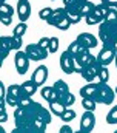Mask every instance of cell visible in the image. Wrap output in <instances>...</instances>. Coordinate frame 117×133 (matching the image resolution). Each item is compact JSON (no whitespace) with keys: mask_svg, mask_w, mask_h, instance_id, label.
<instances>
[{"mask_svg":"<svg viewBox=\"0 0 117 133\" xmlns=\"http://www.w3.org/2000/svg\"><path fill=\"white\" fill-rule=\"evenodd\" d=\"M51 110L43 107L40 102H32L28 107H16L14 132L40 133L46 130V125L51 124Z\"/></svg>","mask_w":117,"mask_h":133,"instance_id":"obj_1","label":"cell"},{"mask_svg":"<svg viewBox=\"0 0 117 133\" xmlns=\"http://www.w3.org/2000/svg\"><path fill=\"white\" fill-rule=\"evenodd\" d=\"M99 40H102V43L117 45V19L103 20L99 25Z\"/></svg>","mask_w":117,"mask_h":133,"instance_id":"obj_2","label":"cell"},{"mask_svg":"<svg viewBox=\"0 0 117 133\" xmlns=\"http://www.w3.org/2000/svg\"><path fill=\"white\" fill-rule=\"evenodd\" d=\"M116 90H113L106 82H99L97 84V88H96V93L92 96V99L96 101L97 104H103V105H111L114 102L116 98Z\"/></svg>","mask_w":117,"mask_h":133,"instance_id":"obj_3","label":"cell"},{"mask_svg":"<svg viewBox=\"0 0 117 133\" xmlns=\"http://www.w3.org/2000/svg\"><path fill=\"white\" fill-rule=\"evenodd\" d=\"M46 23L51 25V26H56V28L62 30V31L68 30L69 25H71V20H69V17H68L66 8H65V6H63V8H56V9L53 11L51 17L46 20Z\"/></svg>","mask_w":117,"mask_h":133,"instance_id":"obj_4","label":"cell"},{"mask_svg":"<svg viewBox=\"0 0 117 133\" xmlns=\"http://www.w3.org/2000/svg\"><path fill=\"white\" fill-rule=\"evenodd\" d=\"M53 87H54V90H56V93H57L58 101H60V102H63L66 107L74 105V102H76V96L71 93L68 84H66L63 79H57V81L54 82Z\"/></svg>","mask_w":117,"mask_h":133,"instance_id":"obj_5","label":"cell"},{"mask_svg":"<svg viewBox=\"0 0 117 133\" xmlns=\"http://www.w3.org/2000/svg\"><path fill=\"white\" fill-rule=\"evenodd\" d=\"M117 54V46L114 43H103L102 50L97 54V59L102 65H109L111 62H114Z\"/></svg>","mask_w":117,"mask_h":133,"instance_id":"obj_6","label":"cell"},{"mask_svg":"<svg viewBox=\"0 0 117 133\" xmlns=\"http://www.w3.org/2000/svg\"><path fill=\"white\" fill-rule=\"evenodd\" d=\"M97 59V56H94L92 53H91V50H88V48H83L77 56H76V73H82V70H83V66H88L91 65L94 61Z\"/></svg>","mask_w":117,"mask_h":133,"instance_id":"obj_7","label":"cell"},{"mask_svg":"<svg viewBox=\"0 0 117 133\" xmlns=\"http://www.w3.org/2000/svg\"><path fill=\"white\" fill-rule=\"evenodd\" d=\"M100 66H102V64L99 62V59H96L91 65L83 66L80 76H82L86 82H96V84H99V82H100V79H99V70H100Z\"/></svg>","mask_w":117,"mask_h":133,"instance_id":"obj_8","label":"cell"},{"mask_svg":"<svg viewBox=\"0 0 117 133\" xmlns=\"http://www.w3.org/2000/svg\"><path fill=\"white\" fill-rule=\"evenodd\" d=\"M58 64H60V68H62V71H63L65 74H72V73H76V56H72L68 50L60 54Z\"/></svg>","mask_w":117,"mask_h":133,"instance_id":"obj_9","label":"cell"},{"mask_svg":"<svg viewBox=\"0 0 117 133\" xmlns=\"http://www.w3.org/2000/svg\"><path fill=\"white\" fill-rule=\"evenodd\" d=\"M25 51H26V54L29 56V59H31V61H37V62H39V61L46 59V57H48V54H49V50H48V48L40 46L39 43H29V45H26Z\"/></svg>","mask_w":117,"mask_h":133,"instance_id":"obj_10","label":"cell"},{"mask_svg":"<svg viewBox=\"0 0 117 133\" xmlns=\"http://www.w3.org/2000/svg\"><path fill=\"white\" fill-rule=\"evenodd\" d=\"M22 95H25L22 85H17V84L9 85L8 87V91H6V105L17 107L19 105V99L22 98Z\"/></svg>","mask_w":117,"mask_h":133,"instance_id":"obj_11","label":"cell"},{"mask_svg":"<svg viewBox=\"0 0 117 133\" xmlns=\"http://www.w3.org/2000/svg\"><path fill=\"white\" fill-rule=\"evenodd\" d=\"M29 56L26 54V51H16V56H14V64H16V70L19 74H25L29 68Z\"/></svg>","mask_w":117,"mask_h":133,"instance_id":"obj_12","label":"cell"},{"mask_svg":"<svg viewBox=\"0 0 117 133\" xmlns=\"http://www.w3.org/2000/svg\"><path fill=\"white\" fill-rule=\"evenodd\" d=\"M94 125H96V116H94V111H91V110H85V113L82 115V119H80V125H79L80 132H85V133L92 132Z\"/></svg>","mask_w":117,"mask_h":133,"instance_id":"obj_13","label":"cell"},{"mask_svg":"<svg viewBox=\"0 0 117 133\" xmlns=\"http://www.w3.org/2000/svg\"><path fill=\"white\" fill-rule=\"evenodd\" d=\"M76 40H77L83 48H88V50L96 48L97 43H99V39H97L94 34H91V33H80L77 37H76Z\"/></svg>","mask_w":117,"mask_h":133,"instance_id":"obj_14","label":"cell"},{"mask_svg":"<svg viewBox=\"0 0 117 133\" xmlns=\"http://www.w3.org/2000/svg\"><path fill=\"white\" fill-rule=\"evenodd\" d=\"M48 74H49V73H48V66L46 65H39L34 70L31 79H32L39 87H43V84H45L46 79H48Z\"/></svg>","mask_w":117,"mask_h":133,"instance_id":"obj_15","label":"cell"},{"mask_svg":"<svg viewBox=\"0 0 117 133\" xmlns=\"http://www.w3.org/2000/svg\"><path fill=\"white\" fill-rule=\"evenodd\" d=\"M16 11H17V16L20 19V22H26L31 16V5H29L28 0H19L17 2V6H16Z\"/></svg>","mask_w":117,"mask_h":133,"instance_id":"obj_16","label":"cell"},{"mask_svg":"<svg viewBox=\"0 0 117 133\" xmlns=\"http://www.w3.org/2000/svg\"><path fill=\"white\" fill-rule=\"evenodd\" d=\"M14 50V43H12V36H2L0 37V56L2 61H5L9 54V51Z\"/></svg>","mask_w":117,"mask_h":133,"instance_id":"obj_17","label":"cell"},{"mask_svg":"<svg viewBox=\"0 0 117 133\" xmlns=\"http://www.w3.org/2000/svg\"><path fill=\"white\" fill-rule=\"evenodd\" d=\"M85 2L86 0H63V6L69 12H79V14H82V8H83Z\"/></svg>","mask_w":117,"mask_h":133,"instance_id":"obj_18","label":"cell"},{"mask_svg":"<svg viewBox=\"0 0 117 133\" xmlns=\"http://www.w3.org/2000/svg\"><path fill=\"white\" fill-rule=\"evenodd\" d=\"M40 95H42V98L46 101V102H53V101H57L58 99L57 93H56V90H54V87H53V85H51V87H42Z\"/></svg>","mask_w":117,"mask_h":133,"instance_id":"obj_19","label":"cell"},{"mask_svg":"<svg viewBox=\"0 0 117 133\" xmlns=\"http://www.w3.org/2000/svg\"><path fill=\"white\" fill-rule=\"evenodd\" d=\"M66 108H68V107H66L63 102H60L58 99H57V101H53V102H49V110H51V111H53L56 116H58V118H60V116L65 113V110H66Z\"/></svg>","mask_w":117,"mask_h":133,"instance_id":"obj_20","label":"cell"},{"mask_svg":"<svg viewBox=\"0 0 117 133\" xmlns=\"http://www.w3.org/2000/svg\"><path fill=\"white\" fill-rule=\"evenodd\" d=\"M96 88H97L96 82H88L86 85H83L80 88V96L82 98H92L94 93H96Z\"/></svg>","mask_w":117,"mask_h":133,"instance_id":"obj_21","label":"cell"},{"mask_svg":"<svg viewBox=\"0 0 117 133\" xmlns=\"http://www.w3.org/2000/svg\"><path fill=\"white\" fill-rule=\"evenodd\" d=\"M22 88H23V93H25V95L32 96V95H35V91H37L39 85L31 79V81H25V82H22Z\"/></svg>","mask_w":117,"mask_h":133,"instance_id":"obj_22","label":"cell"},{"mask_svg":"<svg viewBox=\"0 0 117 133\" xmlns=\"http://www.w3.org/2000/svg\"><path fill=\"white\" fill-rule=\"evenodd\" d=\"M83 19H85V22H86L89 26H92V25H100V23L103 22V20H102L96 12H94V11H92V12H89L88 16H85Z\"/></svg>","mask_w":117,"mask_h":133,"instance_id":"obj_23","label":"cell"},{"mask_svg":"<svg viewBox=\"0 0 117 133\" xmlns=\"http://www.w3.org/2000/svg\"><path fill=\"white\" fill-rule=\"evenodd\" d=\"M26 31H28V23H26V22H20L19 25H16V28H14L12 34H14V36H20V37H23Z\"/></svg>","mask_w":117,"mask_h":133,"instance_id":"obj_24","label":"cell"},{"mask_svg":"<svg viewBox=\"0 0 117 133\" xmlns=\"http://www.w3.org/2000/svg\"><path fill=\"white\" fill-rule=\"evenodd\" d=\"M76 116H77V115H76V111H74L72 108H69V107H68V108L65 110V113L60 116V119H62L63 122H71L72 119H76Z\"/></svg>","mask_w":117,"mask_h":133,"instance_id":"obj_25","label":"cell"},{"mask_svg":"<svg viewBox=\"0 0 117 133\" xmlns=\"http://www.w3.org/2000/svg\"><path fill=\"white\" fill-rule=\"evenodd\" d=\"M82 50H83V46H82V45H80L77 40H72V42L69 43V46H68V51H69L72 56H77V54H79Z\"/></svg>","mask_w":117,"mask_h":133,"instance_id":"obj_26","label":"cell"},{"mask_svg":"<svg viewBox=\"0 0 117 133\" xmlns=\"http://www.w3.org/2000/svg\"><path fill=\"white\" fill-rule=\"evenodd\" d=\"M96 101L92 99V98H82V107L85 108V110H91V111H94L96 110Z\"/></svg>","mask_w":117,"mask_h":133,"instance_id":"obj_27","label":"cell"},{"mask_svg":"<svg viewBox=\"0 0 117 133\" xmlns=\"http://www.w3.org/2000/svg\"><path fill=\"white\" fill-rule=\"evenodd\" d=\"M99 79L100 82H108L109 81V71H108V65H102L99 70Z\"/></svg>","mask_w":117,"mask_h":133,"instance_id":"obj_28","label":"cell"},{"mask_svg":"<svg viewBox=\"0 0 117 133\" xmlns=\"http://www.w3.org/2000/svg\"><path fill=\"white\" fill-rule=\"evenodd\" d=\"M14 8L8 3V2H2L0 5V14H8V16H14Z\"/></svg>","mask_w":117,"mask_h":133,"instance_id":"obj_29","label":"cell"},{"mask_svg":"<svg viewBox=\"0 0 117 133\" xmlns=\"http://www.w3.org/2000/svg\"><path fill=\"white\" fill-rule=\"evenodd\" d=\"M106 122H108V124H117V105H114V107L108 111V115H106Z\"/></svg>","mask_w":117,"mask_h":133,"instance_id":"obj_30","label":"cell"},{"mask_svg":"<svg viewBox=\"0 0 117 133\" xmlns=\"http://www.w3.org/2000/svg\"><path fill=\"white\" fill-rule=\"evenodd\" d=\"M53 11H54V9H53L51 6H46V8H42V9L39 11V17H40L42 20H45V22H46V20H48V19L51 17V14H53Z\"/></svg>","mask_w":117,"mask_h":133,"instance_id":"obj_31","label":"cell"},{"mask_svg":"<svg viewBox=\"0 0 117 133\" xmlns=\"http://www.w3.org/2000/svg\"><path fill=\"white\" fill-rule=\"evenodd\" d=\"M34 101H32V96H28V95H22V98L19 99V105L17 107H28L31 105Z\"/></svg>","mask_w":117,"mask_h":133,"instance_id":"obj_32","label":"cell"},{"mask_svg":"<svg viewBox=\"0 0 117 133\" xmlns=\"http://www.w3.org/2000/svg\"><path fill=\"white\" fill-rule=\"evenodd\" d=\"M12 43H14V50H16V51L22 50V45H23V37H20V36H14V34H12Z\"/></svg>","mask_w":117,"mask_h":133,"instance_id":"obj_33","label":"cell"},{"mask_svg":"<svg viewBox=\"0 0 117 133\" xmlns=\"http://www.w3.org/2000/svg\"><path fill=\"white\" fill-rule=\"evenodd\" d=\"M48 50H49V53H57L58 51V37H51Z\"/></svg>","mask_w":117,"mask_h":133,"instance_id":"obj_34","label":"cell"},{"mask_svg":"<svg viewBox=\"0 0 117 133\" xmlns=\"http://www.w3.org/2000/svg\"><path fill=\"white\" fill-rule=\"evenodd\" d=\"M68 17H69L71 23H79V22L83 19L82 14H79V12H69V11H68Z\"/></svg>","mask_w":117,"mask_h":133,"instance_id":"obj_35","label":"cell"},{"mask_svg":"<svg viewBox=\"0 0 117 133\" xmlns=\"http://www.w3.org/2000/svg\"><path fill=\"white\" fill-rule=\"evenodd\" d=\"M6 91L8 88L5 87L3 82H0V104H6Z\"/></svg>","mask_w":117,"mask_h":133,"instance_id":"obj_36","label":"cell"},{"mask_svg":"<svg viewBox=\"0 0 117 133\" xmlns=\"http://www.w3.org/2000/svg\"><path fill=\"white\" fill-rule=\"evenodd\" d=\"M0 20H2V25H3V26H9V25L12 23V16L0 14Z\"/></svg>","mask_w":117,"mask_h":133,"instance_id":"obj_37","label":"cell"},{"mask_svg":"<svg viewBox=\"0 0 117 133\" xmlns=\"http://www.w3.org/2000/svg\"><path fill=\"white\" fill-rule=\"evenodd\" d=\"M8 113H6V104H0V122H6Z\"/></svg>","mask_w":117,"mask_h":133,"instance_id":"obj_38","label":"cell"},{"mask_svg":"<svg viewBox=\"0 0 117 133\" xmlns=\"http://www.w3.org/2000/svg\"><path fill=\"white\" fill-rule=\"evenodd\" d=\"M49 40H51V37H42L37 43L40 46H43V48H49Z\"/></svg>","mask_w":117,"mask_h":133,"instance_id":"obj_39","label":"cell"},{"mask_svg":"<svg viewBox=\"0 0 117 133\" xmlns=\"http://www.w3.org/2000/svg\"><path fill=\"white\" fill-rule=\"evenodd\" d=\"M100 3H103L106 6H117V0H100Z\"/></svg>","mask_w":117,"mask_h":133,"instance_id":"obj_40","label":"cell"},{"mask_svg":"<svg viewBox=\"0 0 117 133\" xmlns=\"http://www.w3.org/2000/svg\"><path fill=\"white\" fill-rule=\"evenodd\" d=\"M71 132H72V129H71V125H68V124H65V125L60 127V133H71Z\"/></svg>","mask_w":117,"mask_h":133,"instance_id":"obj_41","label":"cell"},{"mask_svg":"<svg viewBox=\"0 0 117 133\" xmlns=\"http://www.w3.org/2000/svg\"><path fill=\"white\" fill-rule=\"evenodd\" d=\"M114 64H116V68H117V54H116V59H114Z\"/></svg>","mask_w":117,"mask_h":133,"instance_id":"obj_42","label":"cell"},{"mask_svg":"<svg viewBox=\"0 0 117 133\" xmlns=\"http://www.w3.org/2000/svg\"><path fill=\"white\" fill-rule=\"evenodd\" d=\"M116 95H117V87H116Z\"/></svg>","mask_w":117,"mask_h":133,"instance_id":"obj_43","label":"cell"},{"mask_svg":"<svg viewBox=\"0 0 117 133\" xmlns=\"http://www.w3.org/2000/svg\"><path fill=\"white\" fill-rule=\"evenodd\" d=\"M2 2H6V0H2Z\"/></svg>","mask_w":117,"mask_h":133,"instance_id":"obj_44","label":"cell"},{"mask_svg":"<svg viewBox=\"0 0 117 133\" xmlns=\"http://www.w3.org/2000/svg\"><path fill=\"white\" fill-rule=\"evenodd\" d=\"M116 132H117V130H116Z\"/></svg>","mask_w":117,"mask_h":133,"instance_id":"obj_45","label":"cell"}]
</instances>
